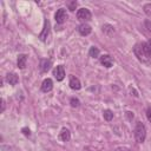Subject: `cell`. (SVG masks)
Returning a JSON list of instances; mask_svg holds the SVG:
<instances>
[{
    "instance_id": "1",
    "label": "cell",
    "mask_w": 151,
    "mask_h": 151,
    "mask_svg": "<svg viewBox=\"0 0 151 151\" xmlns=\"http://www.w3.org/2000/svg\"><path fill=\"white\" fill-rule=\"evenodd\" d=\"M133 53L137 59L142 63L151 61V44L150 42H139L133 47Z\"/></svg>"
},
{
    "instance_id": "2",
    "label": "cell",
    "mask_w": 151,
    "mask_h": 151,
    "mask_svg": "<svg viewBox=\"0 0 151 151\" xmlns=\"http://www.w3.org/2000/svg\"><path fill=\"white\" fill-rule=\"evenodd\" d=\"M134 138L138 143H143L146 138V127L142 122H137L134 126Z\"/></svg>"
},
{
    "instance_id": "3",
    "label": "cell",
    "mask_w": 151,
    "mask_h": 151,
    "mask_svg": "<svg viewBox=\"0 0 151 151\" xmlns=\"http://www.w3.org/2000/svg\"><path fill=\"white\" fill-rule=\"evenodd\" d=\"M77 18L80 21H88L91 19V12L87 8H79L77 12Z\"/></svg>"
},
{
    "instance_id": "4",
    "label": "cell",
    "mask_w": 151,
    "mask_h": 151,
    "mask_svg": "<svg viewBox=\"0 0 151 151\" xmlns=\"http://www.w3.org/2000/svg\"><path fill=\"white\" fill-rule=\"evenodd\" d=\"M54 19L58 24H64L65 20L67 19V13H66V9L65 8H59L55 14H54Z\"/></svg>"
},
{
    "instance_id": "5",
    "label": "cell",
    "mask_w": 151,
    "mask_h": 151,
    "mask_svg": "<svg viewBox=\"0 0 151 151\" xmlns=\"http://www.w3.org/2000/svg\"><path fill=\"white\" fill-rule=\"evenodd\" d=\"M48 37H50V22H48V20H45V22H44V28H42V32L40 33L39 38H40L42 41H46Z\"/></svg>"
},
{
    "instance_id": "6",
    "label": "cell",
    "mask_w": 151,
    "mask_h": 151,
    "mask_svg": "<svg viewBox=\"0 0 151 151\" xmlns=\"http://www.w3.org/2000/svg\"><path fill=\"white\" fill-rule=\"evenodd\" d=\"M53 74H54V77H55V79H57L58 81H61V80L65 78V71H64V67H63L61 65L57 66V67L54 68V71H53Z\"/></svg>"
},
{
    "instance_id": "7",
    "label": "cell",
    "mask_w": 151,
    "mask_h": 151,
    "mask_svg": "<svg viewBox=\"0 0 151 151\" xmlns=\"http://www.w3.org/2000/svg\"><path fill=\"white\" fill-rule=\"evenodd\" d=\"M100 63H101L103 66H105V67L109 68V67H111V66L113 65V59H112L111 55H109V54H104V55L100 57Z\"/></svg>"
},
{
    "instance_id": "8",
    "label": "cell",
    "mask_w": 151,
    "mask_h": 151,
    "mask_svg": "<svg viewBox=\"0 0 151 151\" xmlns=\"http://www.w3.org/2000/svg\"><path fill=\"white\" fill-rule=\"evenodd\" d=\"M52 88H53V81L50 78L45 79L42 81V84H41V91L42 92H50Z\"/></svg>"
},
{
    "instance_id": "9",
    "label": "cell",
    "mask_w": 151,
    "mask_h": 151,
    "mask_svg": "<svg viewBox=\"0 0 151 151\" xmlns=\"http://www.w3.org/2000/svg\"><path fill=\"white\" fill-rule=\"evenodd\" d=\"M91 31H92V28H91V26L87 25V24H81V25L78 27V32H79L81 35H88V34L91 33Z\"/></svg>"
},
{
    "instance_id": "10",
    "label": "cell",
    "mask_w": 151,
    "mask_h": 151,
    "mask_svg": "<svg viewBox=\"0 0 151 151\" xmlns=\"http://www.w3.org/2000/svg\"><path fill=\"white\" fill-rule=\"evenodd\" d=\"M70 87L72 90H80L81 87V84H80V80L77 78V77H71L70 78Z\"/></svg>"
},
{
    "instance_id": "11",
    "label": "cell",
    "mask_w": 151,
    "mask_h": 151,
    "mask_svg": "<svg viewBox=\"0 0 151 151\" xmlns=\"http://www.w3.org/2000/svg\"><path fill=\"white\" fill-rule=\"evenodd\" d=\"M52 66V61L51 60H47V59H42L40 61V70L41 72H48L50 68Z\"/></svg>"
},
{
    "instance_id": "12",
    "label": "cell",
    "mask_w": 151,
    "mask_h": 151,
    "mask_svg": "<svg viewBox=\"0 0 151 151\" xmlns=\"http://www.w3.org/2000/svg\"><path fill=\"white\" fill-rule=\"evenodd\" d=\"M6 80H7V83L9 85H17L18 81H19V78H18V76L15 73H8L6 76Z\"/></svg>"
},
{
    "instance_id": "13",
    "label": "cell",
    "mask_w": 151,
    "mask_h": 151,
    "mask_svg": "<svg viewBox=\"0 0 151 151\" xmlns=\"http://www.w3.org/2000/svg\"><path fill=\"white\" fill-rule=\"evenodd\" d=\"M59 138H60L63 142H68V140H70V138H71V133H70V131H68L67 129H65V127H64V129L60 131Z\"/></svg>"
},
{
    "instance_id": "14",
    "label": "cell",
    "mask_w": 151,
    "mask_h": 151,
    "mask_svg": "<svg viewBox=\"0 0 151 151\" xmlns=\"http://www.w3.org/2000/svg\"><path fill=\"white\" fill-rule=\"evenodd\" d=\"M26 61H27V57L25 54H19V57H18V67L19 68H25Z\"/></svg>"
},
{
    "instance_id": "15",
    "label": "cell",
    "mask_w": 151,
    "mask_h": 151,
    "mask_svg": "<svg viewBox=\"0 0 151 151\" xmlns=\"http://www.w3.org/2000/svg\"><path fill=\"white\" fill-rule=\"evenodd\" d=\"M88 54H90V57H92V58H98V57H99V50H98L96 46H92V47H90Z\"/></svg>"
},
{
    "instance_id": "16",
    "label": "cell",
    "mask_w": 151,
    "mask_h": 151,
    "mask_svg": "<svg viewBox=\"0 0 151 151\" xmlns=\"http://www.w3.org/2000/svg\"><path fill=\"white\" fill-rule=\"evenodd\" d=\"M103 116H104V119H105V120L110 122V120H112V118H113V112H112L111 110H105V111L103 112Z\"/></svg>"
},
{
    "instance_id": "17",
    "label": "cell",
    "mask_w": 151,
    "mask_h": 151,
    "mask_svg": "<svg viewBox=\"0 0 151 151\" xmlns=\"http://www.w3.org/2000/svg\"><path fill=\"white\" fill-rule=\"evenodd\" d=\"M103 31H104L106 34H109V35H111L112 33H114V28H113V26H111V25H104V26H103Z\"/></svg>"
},
{
    "instance_id": "18",
    "label": "cell",
    "mask_w": 151,
    "mask_h": 151,
    "mask_svg": "<svg viewBox=\"0 0 151 151\" xmlns=\"http://www.w3.org/2000/svg\"><path fill=\"white\" fill-rule=\"evenodd\" d=\"M143 9H144L145 14H146L149 18H151V4H145L144 7H143Z\"/></svg>"
},
{
    "instance_id": "19",
    "label": "cell",
    "mask_w": 151,
    "mask_h": 151,
    "mask_svg": "<svg viewBox=\"0 0 151 151\" xmlns=\"http://www.w3.org/2000/svg\"><path fill=\"white\" fill-rule=\"evenodd\" d=\"M70 103H71V106L72 107H78L80 105V101L77 98H71V101Z\"/></svg>"
},
{
    "instance_id": "20",
    "label": "cell",
    "mask_w": 151,
    "mask_h": 151,
    "mask_svg": "<svg viewBox=\"0 0 151 151\" xmlns=\"http://www.w3.org/2000/svg\"><path fill=\"white\" fill-rule=\"evenodd\" d=\"M67 6H68V9L70 11H74L77 8V1H71V2L67 4Z\"/></svg>"
},
{
    "instance_id": "21",
    "label": "cell",
    "mask_w": 151,
    "mask_h": 151,
    "mask_svg": "<svg viewBox=\"0 0 151 151\" xmlns=\"http://www.w3.org/2000/svg\"><path fill=\"white\" fill-rule=\"evenodd\" d=\"M144 25H145V28L151 33V20H145L144 21Z\"/></svg>"
},
{
    "instance_id": "22",
    "label": "cell",
    "mask_w": 151,
    "mask_h": 151,
    "mask_svg": "<svg viewBox=\"0 0 151 151\" xmlns=\"http://www.w3.org/2000/svg\"><path fill=\"white\" fill-rule=\"evenodd\" d=\"M114 151H131L129 147H125V146H119V147H117Z\"/></svg>"
},
{
    "instance_id": "23",
    "label": "cell",
    "mask_w": 151,
    "mask_h": 151,
    "mask_svg": "<svg viewBox=\"0 0 151 151\" xmlns=\"http://www.w3.org/2000/svg\"><path fill=\"white\" fill-rule=\"evenodd\" d=\"M146 118H147V120L151 123V109H149V110L146 111Z\"/></svg>"
},
{
    "instance_id": "24",
    "label": "cell",
    "mask_w": 151,
    "mask_h": 151,
    "mask_svg": "<svg viewBox=\"0 0 151 151\" xmlns=\"http://www.w3.org/2000/svg\"><path fill=\"white\" fill-rule=\"evenodd\" d=\"M22 132H24V134H26V136H29V134H31L29 130H28V129H26V127H24V129H22Z\"/></svg>"
},
{
    "instance_id": "25",
    "label": "cell",
    "mask_w": 151,
    "mask_h": 151,
    "mask_svg": "<svg viewBox=\"0 0 151 151\" xmlns=\"http://www.w3.org/2000/svg\"><path fill=\"white\" fill-rule=\"evenodd\" d=\"M4 111H5V100L1 99V112H4Z\"/></svg>"
}]
</instances>
